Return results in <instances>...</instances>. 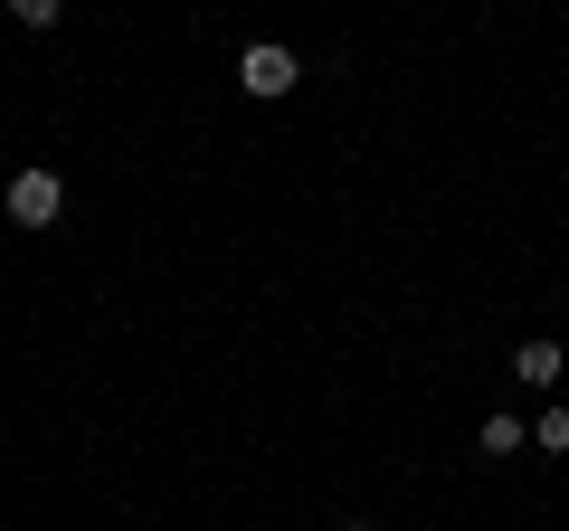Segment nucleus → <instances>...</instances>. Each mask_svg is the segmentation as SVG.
I'll list each match as a JSON object with an SVG mask.
<instances>
[{
	"label": "nucleus",
	"mask_w": 569,
	"mask_h": 531,
	"mask_svg": "<svg viewBox=\"0 0 569 531\" xmlns=\"http://www.w3.org/2000/svg\"><path fill=\"white\" fill-rule=\"evenodd\" d=\"M238 86H247V96H257V104H284V96H295V86H305V67H295V48L257 39V48H247V58H238Z\"/></svg>",
	"instance_id": "1"
},
{
	"label": "nucleus",
	"mask_w": 569,
	"mask_h": 531,
	"mask_svg": "<svg viewBox=\"0 0 569 531\" xmlns=\"http://www.w3.org/2000/svg\"><path fill=\"white\" fill-rule=\"evenodd\" d=\"M512 380L560 389V380H569V351H560V342H522V351H512Z\"/></svg>",
	"instance_id": "3"
},
{
	"label": "nucleus",
	"mask_w": 569,
	"mask_h": 531,
	"mask_svg": "<svg viewBox=\"0 0 569 531\" xmlns=\"http://www.w3.org/2000/svg\"><path fill=\"white\" fill-rule=\"evenodd\" d=\"M342 531H380V522H342Z\"/></svg>",
	"instance_id": "7"
},
{
	"label": "nucleus",
	"mask_w": 569,
	"mask_h": 531,
	"mask_svg": "<svg viewBox=\"0 0 569 531\" xmlns=\"http://www.w3.org/2000/svg\"><path fill=\"white\" fill-rule=\"evenodd\" d=\"M58 10H67V0H10V20H20V29H58Z\"/></svg>",
	"instance_id": "6"
},
{
	"label": "nucleus",
	"mask_w": 569,
	"mask_h": 531,
	"mask_svg": "<svg viewBox=\"0 0 569 531\" xmlns=\"http://www.w3.org/2000/svg\"><path fill=\"white\" fill-rule=\"evenodd\" d=\"M0 209H10L20 228H58V209H67V181H58V171H20Z\"/></svg>",
	"instance_id": "2"
},
{
	"label": "nucleus",
	"mask_w": 569,
	"mask_h": 531,
	"mask_svg": "<svg viewBox=\"0 0 569 531\" xmlns=\"http://www.w3.org/2000/svg\"><path fill=\"white\" fill-rule=\"evenodd\" d=\"M531 447H541V455H569V409H560V399L531 418Z\"/></svg>",
	"instance_id": "5"
},
{
	"label": "nucleus",
	"mask_w": 569,
	"mask_h": 531,
	"mask_svg": "<svg viewBox=\"0 0 569 531\" xmlns=\"http://www.w3.org/2000/svg\"><path fill=\"white\" fill-rule=\"evenodd\" d=\"M522 447H531V428H522L512 409H493V418H485V455H522Z\"/></svg>",
	"instance_id": "4"
}]
</instances>
